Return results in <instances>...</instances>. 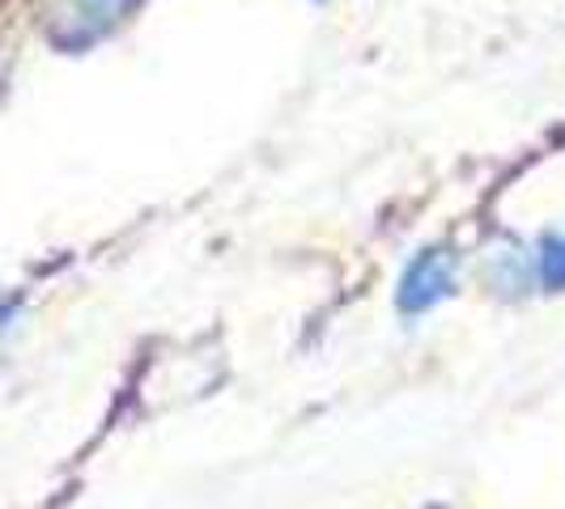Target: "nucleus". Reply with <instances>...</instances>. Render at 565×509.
<instances>
[{"label":"nucleus","mask_w":565,"mask_h":509,"mask_svg":"<svg viewBox=\"0 0 565 509\" xmlns=\"http://www.w3.org/2000/svg\"><path fill=\"white\" fill-rule=\"evenodd\" d=\"M455 284V259L447 251H422L413 259V268L399 281V311L425 314L434 311L443 297H451Z\"/></svg>","instance_id":"f257e3e1"},{"label":"nucleus","mask_w":565,"mask_h":509,"mask_svg":"<svg viewBox=\"0 0 565 509\" xmlns=\"http://www.w3.org/2000/svg\"><path fill=\"white\" fill-rule=\"evenodd\" d=\"M536 277L548 289H565V234L544 238L536 251Z\"/></svg>","instance_id":"f03ea898"}]
</instances>
